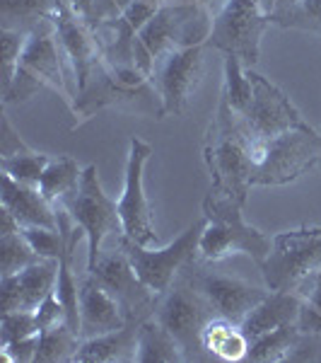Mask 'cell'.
<instances>
[{
  "instance_id": "obj_1",
  "label": "cell",
  "mask_w": 321,
  "mask_h": 363,
  "mask_svg": "<svg viewBox=\"0 0 321 363\" xmlns=\"http://www.w3.org/2000/svg\"><path fill=\"white\" fill-rule=\"evenodd\" d=\"M259 150L261 143L252 138L242 116L220 97L203 145V160L213 182L210 191L247 203Z\"/></svg>"
},
{
  "instance_id": "obj_2",
  "label": "cell",
  "mask_w": 321,
  "mask_h": 363,
  "mask_svg": "<svg viewBox=\"0 0 321 363\" xmlns=\"http://www.w3.org/2000/svg\"><path fill=\"white\" fill-rule=\"evenodd\" d=\"M39 90L56 92L68 107H73L75 95H78L75 78L61 54V46H58L54 22L34 29L29 34L25 49H22L20 63H17L13 83L3 92V104L8 107V104L27 102Z\"/></svg>"
},
{
  "instance_id": "obj_3",
  "label": "cell",
  "mask_w": 321,
  "mask_h": 363,
  "mask_svg": "<svg viewBox=\"0 0 321 363\" xmlns=\"http://www.w3.org/2000/svg\"><path fill=\"white\" fill-rule=\"evenodd\" d=\"M242 208L244 203L235 199L208 191V196L203 199L206 228L198 242V259L206 264H220L232 255H247L256 264L266 259L271 252V238L256 225L247 223Z\"/></svg>"
},
{
  "instance_id": "obj_4",
  "label": "cell",
  "mask_w": 321,
  "mask_h": 363,
  "mask_svg": "<svg viewBox=\"0 0 321 363\" xmlns=\"http://www.w3.org/2000/svg\"><path fill=\"white\" fill-rule=\"evenodd\" d=\"M268 291H300L321 272V228H297L271 238V252L259 264Z\"/></svg>"
},
{
  "instance_id": "obj_5",
  "label": "cell",
  "mask_w": 321,
  "mask_h": 363,
  "mask_svg": "<svg viewBox=\"0 0 321 363\" xmlns=\"http://www.w3.org/2000/svg\"><path fill=\"white\" fill-rule=\"evenodd\" d=\"M102 109H124V112L155 116V119L165 116V104H162L160 92L155 90L153 83L143 87H128L119 83L112 75V70L107 68V63L99 58L92 73L87 75L85 85L75 95L70 112L75 114V126H80Z\"/></svg>"
},
{
  "instance_id": "obj_6",
  "label": "cell",
  "mask_w": 321,
  "mask_h": 363,
  "mask_svg": "<svg viewBox=\"0 0 321 363\" xmlns=\"http://www.w3.org/2000/svg\"><path fill=\"white\" fill-rule=\"evenodd\" d=\"M63 208H68V213L73 216V220L85 230L87 240V269L95 267L104 250L109 245L121 242L124 238V228H121L119 218V203L104 191L102 182H99L97 167L87 165L83 169V179L73 196L68 199V203H63Z\"/></svg>"
},
{
  "instance_id": "obj_7",
  "label": "cell",
  "mask_w": 321,
  "mask_h": 363,
  "mask_svg": "<svg viewBox=\"0 0 321 363\" xmlns=\"http://www.w3.org/2000/svg\"><path fill=\"white\" fill-rule=\"evenodd\" d=\"M153 318L177 339L184 361H208V351L203 347V330L215 318L213 310L191 281L179 274L174 284L160 296Z\"/></svg>"
},
{
  "instance_id": "obj_8",
  "label": "cell",
  "mask_w": 321,
  "mask_h": 363,
  "mask_svg": "<svg viewBox=\"0 0 321 363\" xmlns=\"http://www.w3.org/2000/svg\"><path fill=\"white\" fill-rule=\"evenodd\" d=\"M271 27V17L259 0H223L213 13L208 46L235 56L252 68L261 56V39Z\"/></svg>"
},
{
  "instance_id": "obj_9",
  "label": "cell",
  "mask_w": 321,
  "mask_h": 363,
  "mask_svg": "<svg viewBox=\"0 0 321 363\" xmlns=\"http://www.w3.org/2000/svg\"><path fill=\"white\" fill-rule=\"evenodd\" d=\"M321 157V133L312 126L293 128L283 136L261 143L252 186H283L300 179Z\"/></svg>"
},
{
  "instance_id": "obj_10",
  "label": "cell",
  "mask_w": 321,
  "mask_h": 363,
  "mask_svg": "<svg viewBox=\"0 0 321 363\" xmlns=\"http://www.w3.org/2000/svg\"><path fill=\"white\" fill-rule=\"evenodd\" d=\"M210 27H213V13L206 5L169 0L160 5L153 20L138 32V37L150 49L155 61H160L169 51L208 44Z\"/></svg>"
},
{
  "instance_id": "obj_11",
  "label": "cell",
  "mask_w": 321,
  "mask_h": 363,
  "mask_svg": "<svg viewBox=\"0 0 321 363\" xmlns=\"http://www.w3.org/2000/svg\"><path fill=\"white\" fill-rule=\"evenodd\" d=\"M203 228H206V216L194 220L182 235L165 247H145L128 238H121V245H124L140 281L157 296H162L174 284V279L184 272V267L198 259V242H201Z\"/></svg>"
},
{
  "instance_id": "obj_12",
  "label": "cell",
  "mask_w": 321,
  "mask_h": 363,
  "mask_svg": "<svg viewBox=\"0 0 321 363\" xmlns=\"http://www.w3.org/2000/svg\"><path fill=\"white\" fill-rule=\"evenodd\" d=\"M87 274H92L97 284L119 303L121 313L128 322H143L153 318L160 296L140 281L121 242L109 245L99 255L95 267L87 269Z\"/></svg>"
},
{
  "instance_id": "obj_13",
  "label": "cell",
  "mask_w": 321,
  "mask_h": 363,
  "mask_svg": "<svg viewBox=\"0 0 321 363\" xmlns=\"http://www.w3.org/2000/svg\"><path fill=\"white\" fill-rule=\"evenodd\" d=\"M150 157H153V145L148 140L133 136L126 157L124 191L116 199L124 238L145 245V247L157 245L153 208H150L148 194H145V165L150 162Z\"/></svg>"
},
{
  "instance_id": "obj_14",
  "label": "cell",
  "mask_w": 321,
  "mask_h": 363,
  "mask_svg": "<svg viewBox=\"0 0 321 363\" xmlns=\"http://www.w3.org/2000/svg\"><path fill=\"white\" fill-rule=\"evenodd\" d=\"M182 274L191 281L198 294L206 298L213 315L232 320L237 325H242L247 315L271 294L266 286H254L249 281L230 277V274L215 272L213 264H206L201 259L184 267Z\"/></svg>"
},
{
  "instance_id": "obj_15",
  "label": "cell",
  "mask_w": 321,
  "mask_h": 363,
  "mask_svg": "<svg viewBox=\"0 0 321 363\" xmlns=\"http://www.w3.org/2000/svg\"><path fill=\"white\" fill-rule=\"evenodd\" d=\"M249 83H252V102H249L247 112L239 116L256 143H268L293 128L309 126L300 109L290 102V97L278 85H273L266 75L249 68Z\"/></svg>"
},
{
  "instance_id": "obj_16",
  "label": "cell",
  "mask_w": 321,
  "mask_h": 363,
  "mask_svg": "<svg viewBox=\"0 0 321 363\" xmlns=\"http://www.w3.org/2000/svg\"><path fill=\"white\" fill-rule=\"evenodd\" d=\"M206 49L208 44L186 46V49L169 51L155 63L150 80L160 92L165 114L182 116L191 107L203 73H206Z\"/></svg>"
},
{
  "instance_id": "obj_17",
  "label": "cell",
  "mask_w": 321,
  "mask_h": 363,
  "mask_svg": "<svg viewBox=\"0 0 321 363\" xmlns=\"http://www.w3.org/2000/svg\"><path fill=\"white\" fill-rule=\"evenodd\" d=\"M54 32L61 46V54L66 58L70 73L75 78L78 90L85 85L87 75L92 73L95 63L102 58L99 54V44L95 37V29L87 20H83L80 15H75L66 3H58L56 17H54Z\"/></svg>"
},
{
  "instance_id": "obj_18",
  "label": "cell",
  "mask_w": 321,
  "mask_h": 363,
  "mask_svg": "<svg viewBox=\"0 0 321 363\" xmlns=\"http://www.w3.org/2000/svg\"><path fill=\"white\" fill-rule=\"evenodd\" d=\"M61 259H39L20 274L0 277V310H37L51 291H56Z\"/></svg>"
},
{
  "instance_id": "obj_19",
  "label": "cell",
  "mask_w": 321,
  "mask_h": 363,
  "mask_svg": "<svg viewBox=\"0 0 321 363\" xmlns=\"http://www.w3.org/2000/svg\"><path fill=\"white\" fill-rule=\"evenodd\" d=\"M128 320L121 313L119 303L114 301L92 274L80 277V337L92 339L99 335L121 330Z\"/></svg>"
},
{
  "instance_id": "obj_20",
  "label": "cell",
  "mask_w": 321,
  "mask_h": 363,
  "mask_svg": "<svg viewBox=\"0 0 321 363\" xmlns=\"http://www.w3.org/2000/svg\"><path fill=\"white\" fill-rule=\"evenodd\" d=\"M3 174V172H0ZM3 208L17 218V223L25 225H39V228H54L58 230V213L56 206L46 199L37 186L22 184L13 179L10 174H3Z\"/></svg>"
},
{
  "instance_id": "obj_21",
  "label": "cell",
  "mask_w": 321,
  "mask_h": 363,
  "mask_svg": "<svg viewBox=\"0 0 321 363\" xmlns=\"http://www.w3.org/2000/svg\"><path fill=\"white\" fill-rule=\"evenodd\" d=\"M302 296L300 291H271L264 301L256 306L252 313L247 315V320L242 322L244 335L249 337V342L259 339L266 332H273L278 327L285 325H295L297 313L302 306Z\"/></svg>"
},
{
  "instance_id": "obj_22",
  "label": "cell",
  "mask_w": 321,
  "mask_h": 363,
  "mask_svg": "<svg viewBox=\"0 0 321 363\" xmlns=\"http://www.w3.org/2000/svg\"><path fill=\"white\" fill-rule=\"evenodd\" d=\"M138 325L140 322H128L109 335L83 339L73 363H136Z\"/></svg>"
},
{
  "instance_id": "obj_23",
  "label": "cell",
  "mask_w": 321,
  "mask_h": 363,
  "mask_svg": "<svg viewBox=\"0 0 321 363\" xmlns=\"http://www.w3.org/2000/svg\"><path fill=\"white\" fill-rule=\"evenodd\" d=\"M203 347H206L210 359L237 363V361H247L252 342L244 335L242 325L215 315V318H210L206 330H203Z\"/></svg>"
},
{
  "instance_id": "obj_24",
  "label": "cell",
  "mask_w": 321,
  "mask_h": 363,
  "mask_svg": "<svg viewBox=\"0 0 321 363\" xmlns=\"http://www.w3.org/2000/svg\"><path fill=\"white\" fill-rule=\"evenodd\" d=\"M61 0H0V29L32 34L54 22Z\"/></svg>"
},
{
  "instance_id": "obj_25",
  "label": "cell",
  "mask_w": 321,
  "mask_h": 363,
  "mask_svg": "<svg viewBox=\"0 0 321 363\" xmlns=\"http://www.w3.org/2000/svg\"><path fill=\"white\" fill-rule=\"evenodd\" d=\"M92 29H95L102 61L107 66H128V63H133V42H136L138 32L128 25L124 17L99 22Z\"/></svg>"
},
{
  "instance_id": "obj_26",
  "label": "cell",
  "mask_w": 321,
  "mask_h": 363,
  "mask_svg": "<svg viewBox=\"0 0 321 363\" xmlns=\"http://www.w3.org/2000/svg\"><path fill=\"white\" fill-rule=\"evenodd\" d=\"M83 169L85 167H80L73 155L54 157V160L49 162V167L44 169L37 189L42 191L54 206H63V203H68V199L78 191L80 179H83Z\"/></svg>"
},
{
  "instance_id": "obj_27",
  "label": "cell",
  "mask_w": 321,
  "mask_h": 363,
  "mask_svg": "<svg viewBox=\"0 0 321 363\" xmlns=\"http://www.w3.org/2000/svg\"><path fill=\"white\" fill-rule=\"evenodd\" d=\"M184 361V354L165 327L155 318H148L138 325V351L136 363H177Z\"/></svg>"
},
{
  "instance_id": "obj_28",
  "label": "cell",
  "mask_w": 321,
  "mask_h": 363,
  "mask_svg": "<svg viewBox=\"0 0 321 363\" xmlns=\"http://www.w3.org/2000/svg\"><path fill=\"white\" fill-rule=\"evenodd\" d=\"M297 342H300V330H297V325L278 327V330L266 332V335H261L259 339H254L252 347H249L247 361H252V363L290 361Z\"/></svg>"
},
{
  "instance_id": "obj_29",
  "label": "cell",
  "mask_w": 321,
  "mask_h": 363,
  "mask_svg": "<svg viewBox=\"0 0 321 363\" xmlns=\"http://www.w3.org/2000/svg\"><path fill=\"white\" fill-rule=\"evenodd\" d=\"M80 342H83V337H80L68 322L51 327V330H46L39 335V347H37V356H34V363L75 361Z\"/></svg>"
},
{
  "instance_id": "obj_30",
  "label": "cell",
  "mask_w": 321,
  "mask_h": 363,
  "mask_svg": "<svg viewBox=\"0 0 321 363\" xmlns=\"http://www.w3.org/2000/svg\"><path fill=\"white\" fill-rule=\"evenodd\" d=\"M220 97L232 107V112L244 114L252 102V83H249V68L239 58L225 56L223 66V92Z\"/></svg>"
},
{
  "instance_id": "obj_31",
  "label": "cell",
  "mask_w": 321,
  "mask_h": 363,
  "mask_svg": "<svg viewBox=\"0 0 321 363\" xmlns=\"http://www.w3.org/2000/svg\"><path fill=\"white\" fill-rule=\"evenodd\" d=\"M42 257L32 250V245L27 242L22 230L5 233L0 235V277H13L20 274L22 269L39 262Z\"/></svg>"
},
{
  "instance_id": "obj_32",
  "label": "cell",
  "mask_w": 321,
  "mask_h": 363,
  "mask_svg": "<svg viewBox=\"0 0 321 363\" xmlns=\"http://www.w3.org/2000/svg\"><path fill=\"white\" fill-rule=\"evenodd\" d=\"M51 160H54V155L37 153V150H25V153L0 157V172L10 174V177L22 182V184L39 186V179H42L44 169L49 167Z\"/></svg>"
},
{
  "instance_id": "obj_33",
  "label": "cell",
  "mask_w": 321,
  "mask_h": 363,
  "mask_svg": "<svg viewBox=\"0 0 321 363\" xmlns=\"http://www.w3.org/2000/svg\"><path fill=\"white\" fill-rule=\"evenodd\" d=\"M271 25L285 29H300V32L321 37V0H297L290 10L273 17Z\"/></svg>"
},
{
  "instance_id": "obj_34",
  "label": "cell",
  "mask_w": 321,
  "mask_h": 363,
  "mask_svg": "<svg viewBox=\"0 0 321 363\" xmlns=\"http://www.w3.org/2000/svg\"><path fill=\"white\" fill-rule=\"evenodd\" d=\"M20 230L27 242L32 245V250L37 252L42 259H63V257L68 255L66 238L61 235V230H54V228H39V225H25V228H20Z\"/></svg>"
},
{
  "instance_id": "obj_35",
  "label": "cell",
  "mask_w": 321,
  "mask_h": 363,
  "mask_svg": "<svg viewBox=\"0 0 321 363\" xmlns=\"http://www.w3.org/2000/svg\"><path fill=\"white\" fill-rule=\"evenodd\" d=\"M39 330L37 315L32 310H13V313H0V344L17 342V339L37 337Z\"/></svg>"
},
{
  "instance_id": "obj_36",
  "label": "cell",
  "mask_w": 321,
  "mask_h": 363,
  "mask_svg": "<svg viewBox=\"0 0 321 363\" xmlns=\"http://www.w3.org/2000/svg\"><path fill=\"white\" fill-rule=\"evenodd\" d=\"M29 34L15 32V29H0V66H3V92L8 90L15 78L17 63H20L22 49H25Z\"/></svg>"
},
{
  "instance_id": "obj_37",
  "label": "cell",
  "mask_w": 321,
  "mask_h": 363,
  "mask_svg": "<svg viewBox=\"0 0 321 363\" xmlns=\"http://www.w3.org/2000/svg\"><path fill=\"white\" fill-rule=\"evenodd\" d=\"M34 315H37L39 330H42V332L51 330V327H56V325H63V322H68L66 308H63L61 298L56 296V291H51V294L46 296L42 303H39V308L34 310Z\"/></svg>"
},
{
  "instance_id": "obj_38",
  "label": "cell",
  "mask_w": 321,
  "mask_h": 363,
  "mask_svg": "<svg viewBox=\"0 0 321 363\" xmlns=\"http://www.w3.org/2000/svg\"><path fill=\"white\" fill-rule=\"evenodd\" d=\"M39 347V335L37 337H27V339H17V342L0 344V354L5 361L10 363H34Z\"/></svg>"
},
{
  "instance_id": "obj_39",
  "label": "cell",
  "mask_w": 321,
  "mask_h": 363,
  "mask_svg": "<svg viewBox=\"0 0 321 363\" xmlns=\"http://www.w3.org/2000/svg\"><path fill=\"white\" fill-rule=\"evenodd\" d=\"M25 150H32V148L20 138V133L13 128L10 119L3 114L0 116V157H10L17 153H25Z\"/></svg>"
},
{
  "instance_id": "obj_40",
  "label": "cell",
  "mask_w": 321,
  "mask_h": 363,
  "mask_svg": "<svg viewBox=\"0 0 321 363\" xmlns=\"http://www.w3.org/2000/svg\"><path fill=\"white\" fill-rule=\"evenodd\" d=\"M157 10H160V5L150 3V0H133V3L124 10V15L121 17H124V20L136 29V32H140V29L153 20Z\"/></svg>"
},
{
  "instance_id": "obj_41",
  "label": "cell",
  "mask_w": 321,
  "mask_h": 363,
  "mask_svg": "<svg viewBox=\"0 0 321 363\" xmlns=\"http://www.w3.org/2000/svg\"><path fill=\"white\" fill-rule=\"evenodd\" d=\"M131 3H133V0H95V8H92L90 25L95 27V25H99V22L116 20V17L124 15V10Z\"/></svg>"
},
{
  "instance_id": "obj_42",
  "label": "cell",
  "mask_w": 321,
  "mask_h": 363,
  "mask_svg": "<svg viewBox=\"0 0 321 363\" xmlns=\"http://www.w3.org/2000/svg\"><path fill=\"white\" fill-rule=\"evenodd\" d=\"M297 330L302 335H317L321 337V310H317L307 298H302V306H300V313H297Z\"/></svg>"
},
{
  "instance_id": "obj_43",
  "label": "cell",
  "mask_w": 321,
  "mask_h": 363,
  "mask_svg": "<svg viewBox=\"0 0 321 363\" xmlns=\"http://www.w3.org/2000/svg\"><path fill=\"white\" fill-rule=\"evenodd\" d=\"M75 15H80L83 20H92V8H95V0H63Z\"/></svg>"
},
{
  "instance_id": "obj_44",
  "label": "cell",
  "mask_w": 321,
  "mask_h": 363,
  "mask_svg": "<svg viewBox=\"0 0 321 363\" xmlns=\"http://www.w3.org/2000/svg\"><path fill=\"white\" fill-rule=\"evenodd\" d=\"M305 298L317 310H321V272L312 277V291H309V294H305Z\"/></svg>"
},
{
  "instance_id": "obj_45",
  "label": "cell",
  "mask_w": 321,
  "mask_h": 363,
  "mask_svg": "<svg viewBox=\"0 0 321 363\" xmlns=\"http://www.w3.org/2000/svg\"><path fill=\"white\" fill-rule=\"evenodd\" d=\"M319 167H321V157H319Z\"/></svg>"
}]
</instances>
